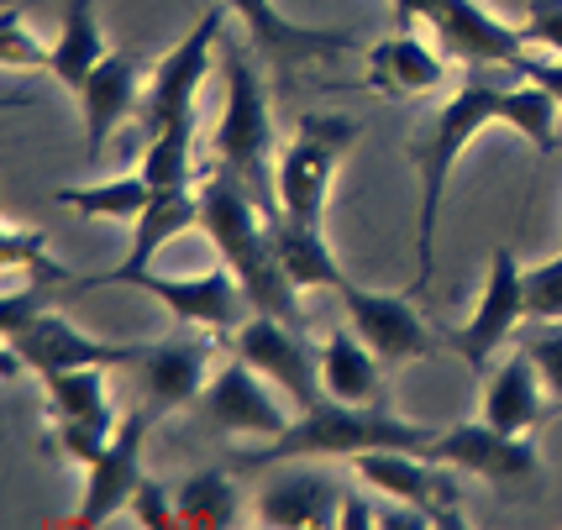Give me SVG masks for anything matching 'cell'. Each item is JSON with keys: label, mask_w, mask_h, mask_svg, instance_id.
<instances>
[{"label": "cell", "mask_w": 562, "mask_h": 530, "mask_svg": "<svg viewBox=\"0 0 562 530\" xmlns=\"http://www.w3.org/2000/svg\"><path fill=\"white\" fill-rule=\"evenodd\" d=\"M211 341L205 337H169L158 347H137L126 358V373L132 384L143 394V410L147 415H169V410H184L190 399L205 394L211 384Z\"/></svg>", "instance_id": "4fadbf2b"}, {"label": "cell", "mask_w": 562, "mask_h": 530, "mask_svg": "<svg viewBox=\"0 0 562 530\" xmlns=\"http://www.w3.org/2000/svg\"><path fill=\"white\" fill-rule=\"evenodd\" d=\"M352 143H358V121L342 116V111L300 116V132H294L290 153L279 163V216L300 221V226H321L337 163L347 158Z\"/></svg>", "instance_id": "5b68a950"}, {"label": "cell", "mask_w": 562, "mask_h": 530, "mask_svg": "<svg viewBox=\"0 0 562 530\" xmlns=\"http://www.w3.org/2000/svg\"><path fill=\"white\" fill-rule=\"evenodd\" d=\"M426 458L447 462V467H458V473H473V478L494 483V488H505V494L526 488V483L541 473L537 447L515 431H494L490 420H468V426L441 431Z\"/></svg>", "instance_id": "7c38bea8"}, {"label": "cell", "mask_w": 562, "mask_h": 530, "mask_svg": "<svg viewBox=\"0 0 562 530\" xmlns=\"http://www.w3.org/2000/svg\"><path fill=\"white\" fill-rule=\"evenodd\" d=\"M105 284H132V290L164 300L184 326H205V331H237L252 311L243 279L221 263L195 279H169V273H147V268H105L95 279H79V290H105Z\"/></svg>", "instance_id": "8992f818"}, {"label": "cell", "mask_w": 562, "mask_h": 530, "mask_svg": "<svg viewBox=\"0 0 562 530\" xmlns=\"http://www.w3.org/2000/svg\"><path fill=\"white\" fill-rule=\"evenodd\" d=\"M200 399H205L211 426H221V431H232V436H263V441H269V436L290 431V420H294V415L273 399V384L247 358L216 368Z\"/></svg>", "instance_id": "2e32d148"}, {"label": "cell", "mask_w": 562, "mask_h": 530, "mask_svg": "<svg viewBox=\"0 0 562 530\" xmlns=\"http://www.w3.org/2000/svg\"><path fill=\"white\" fill-rule=\"evenodd\" d=\"M143 79H147L143 53H105L95 64V74L74 90V95H79V116H85V153H90V158L105 153V137H111L126 116L143 111V95H147Z\"/></svg>", "instance_id": "ac0fdd59"}, {"label": "cell", "mask_w": 562, "mask_h": 530, "mask_svg": "<svg viewBox=\"0 0 562 530\" xmlns=\"http://www.w3.org/2000/svg\"><path fill=\"white\" fill-rule=\"evenodd\" d=\"M526 300H531V320H562V252L552 263L526 268Z\"/></svg>", "instance_id": "836d02e7"}, {"label": "cell", "mask_w": 562, "mask_h": 530, "mask_svg": "<svg viewBox=\"0 0 562 530\" xmlns=\"http://www.w3.org/2000/svg\"><path fill=\"white\" fill-rule=\"evenodd\" d=\"M447 53L426 48L411 26H400L394 37H384L379 48L368 53V90L384 100H411V95H431L441 90V79H447Z\"/></svg>", "instance_id": "ffe728a7"}, {"label": "cell", "mask_w": 562, "mask_h": 530, "mask_svg": "<svg viewBox=\"0 0 562 530\" xmlns=\"http://www.w3.org/2000/svg\"><path fill=\"white\" fill-rule=\"evenodd\" d=\"M0 258H5V268H22V284H43V290H69V284H79L69 268H58L48 258V241H43V232H32V226H5V237H0Z\"/></svg>", "instance_id": "f546056e"}, {"label": "cell", "mask_w": 562, "mask_h": 530, "mask_svg": "<svg viewBox=\"0 0 562 530\" xmlns=\"http://www.w3.org/2000/svg\"><path fill=\"white\" fill-rule=\"evenodd\" d=\"M137 347H122V341H100L85 337L74 320H64L58 311H43L37 320H26L22 331L5 337V358L26 362L37 373H58V368H126Z\"/></svg>", "instance_id": "e0dca14e"}, {"label": "cell", "mask_w": 562, "mask_h": 530, "mask_svg": "<svg viewBox=\"0 0 562 530\" xmlns=\"http://www.w3.org/2000/svg\"><path fill=\"white\" fill-rule=\"evenodd\" d=\"M58 205H69L79 216H111V221H137L153 205V184L143 173H122V179H105V184H64Z\"/></svg>", "instance_id": "83f0119b"}, {"label": "cell", "mask_w": 562, "mask_h": 530, "mask_svg": "<svg viewBox=\"0 0 562 530\" xmlns=\"http://www.w3.org/2000/svg\"><path fill=\"white\" fill-rule=\"evenodd\" d=\"M352 467L379 494H390L400 505L426 509L437 526H463V515H458V483L447 478V462L426 458V452H405V447H379V452H358Z\"/></svg>", "instance_id": "5bb4252c"}, {"label": "cell", "mask_w": 562, "mask_h": 530, "mask_svg": "<svg viewBox=\"0 0 562 530\" xmlns=\"http://www.w3.org/2000/svg\"><path fill=\"white\" fill-rule=\"evenodd\" d=\"M547 415V384H541V368L526 347H515L510 358L499 362L484 384V420L494 431H515L526 436Z\"/></svg>", "instance_id": "44dd1931"}, {"label": "cell", "mask_w": 562, "mask_h": 530, "mask_svg": "<svg viewBox=\"0 0 562 530\" xmlns=\"http://www.w3.org/2000/svg\"><path fill=\"white\" fill-rule=\"evenodd\" d=\"M441 431L416 426V420H394L384 405H342V399H321L316 410H300L290 431L269 436L258 452H237L232 467H273V462H305V458H358V452H379V447H405V452H431Z\"/></svg>", "instance_id": "3957f363"}, {"label": "cell", "mask_w": 562, "mask_h": 530, "mask_svg": "<svg viewBox=\"0 0 562 530\" xmlns=\"http://www.w3.org/2000/svg\"><path fill=\"white\" fill-rule=\"evenodd\" d=\"M200 232L216 241L221 263L243 279L252 311L279 315V320H290V326L305 320V315H300V290H294L290 273H284L279 241H273L269 211L258 205V194L247 190L232 169L211 173V179L200 184Z\"/></svg>", "instance_id": "7a4b0ae2"}, {"label": "cell", "mask_w": 562, "mask_h": 530, "mask_svg": "<svg viewBox=\"0 0 562 530\" xmlns=\"http://www.w3.org/2000/svg\"><path fill=\"white\" fill-rule=\"evenodd\" d=\"M337 294H342L352 331L379 352V362H390V368L426 362V358H437L441 347H447L437 326H426L416 305H411V300H400V294L358 290V284H342Z\"/></svg>", "instance_id": "8fae6325"}, {"label": "cell", "mask_w": 562, "mask_h": 530, "mask_svg": "<svg viewBox=\"0 0 562 530\" xmlns=\"http://www.w3.org/2000/svg\"><path fill=\"white\" fill-rule=\"evenodd\" d=\"M43 388H48V410L58 415V420L116 426L111 388H105V368H58V373H43Z\"/></svg>", "instance_id": "4316f807"}, {"label": "cell", "mask_w": 562, "mask_h": 530, "mask_svg": "<svg viewBox=\"0 0 562 530\" xmlns=\"http://www.w3.org/2000/svg\"><path fill=\"white\" fill-rule=\"evenodd\" d=\"M337 526H347V530H358V526H379V515L358 499V494H342V520Z\"/></svg>", "instance_id": "74e56055"}, {"label": "cell", "mask_w": 562, "mask_h": 530, "mask_svg": "<svg viewBox=\"0 0 562 530\" xmlns=\"http://www.w3.org/2000/svg\"><path fill=\"white\" fill-rule=\"evenodd\" d=\"M531 320V300H526V268L515 263L510 247H494L490 258V279H484V294L468 315L463 326H437L441 341L458 352V358L484 379L490 358L505 347V341L520 337V326Z\"/></svg>", "instance_id": "52a82bcc"}, {"label": "cell", "mask_w": 562, "mask_h": 530, "mask_svg": "<svg viewBox=\"0 0 562 530\" xmlns=\"http://www.w3.org/2000/svg\"><path fill=\"white\" fill-rule=\"evenodd\" d=\"M105 58V37L95 22V0H64V26H58V43H53L48 69L64 90H79L95 64Z\"/></svg>", "instance_id": "d4e9b609"}, {"label": "cell", "mask_w": 562, "mask_h": 530, "mask_svg": "<svg viewBox=\"0 0 562 530\" xmlns=\"http://www.w3.org/2000/svg\"><path fill=\"white\" fill-rule=\"evenodd\" d=\"M190 226H200V194L158 190L153 194V205L132 221V252H126L122 268H147V258H153L164 241H173L179 232H190Z\"/></svg>", "instance_id": "484cf974"}, {"label": "cell", "mask_w": 562, "mask_h": 530, "mask_svg": "<svg viewBox=\"0 0 562 530\" xmlns=\"http://www.w3.org/2000/svg\"><path fill=\"white\" fill-rule=\"evenodd\" d=\"M221 22H226V5H211L195 22V32L179 37L169 48V58H158V69L147 79L143 111H137L147 137H158L169 126H195V95L205 84V74H211V58H216Z\"/></svg>", "instance_id": "ba28073f"}, {"label": "cell", "mask_w": 562, "mask_h": 530, "mask_svg": "<svg viewBox=\"0 0 562 530\" xmlns=\"http://www.w3.org/2000/svg\"><path fill=\"white\" fill-rule=\"evenodd\" d=\"M510 69L520 74V79L541 84V90H547V95H552V100L562 105V53H558V58H537V53L526 48V53H520V58L510 64Z\"/></svg>", "instance_id": "8d00e7d4"}, {"label": "cell", "mask_w": 562, "mask_h": 530, "mask_svg": "<svg viewBox=\"0 0 562 530\" xmlns=\"http://www.w3.org/2000/svg\"><path fill=\"white\" fill-rule=\"evenodd\" d=\"M394 16H400V26H431L452 64H505L510 69L515 58L531 48L520 37V26L499 22L479 0H394Z\"/></svg>", "instance_id": "9c48e42d"}, {"label": "cell", "mask_w": 562, "mask_h": 530, "mask_svg": "<svg viewBox=\"0 0 562 530\" xmlns=\"http://www.w3.org/2000/svg\"><path fill=\"white\" fill-rule=\"evenodd\" d=\"M520 347L537 358L541 384H547V394L562 405V320H537V326H526V331H520Z\"/></svg>", "instance_id": "1f68e13d"}, {"label": "cell", "mask_w": 562, "mask_h": 530, "mask_svg": "<svg viewBox=\"0 0 562 530\" xmlns=\"http://www.w3.org/2000/svg\"><path fill=\"white\" fill-rule=\"evenodd\" d=\"M505 121L515 126L526 143H537V153L558 147V100L547 95L541 84L520 79L515 90L484 84V79H468L458 95L437 100L426 121L416 126V137L405 143V158L420 173V232H416V290H431V273H437V221H441V190L452 179V163L463 158V147Z\"/></svg>", "instance_id": "6da1fadb"}, {"label": "cell", "mask_w": 562, "mask_h": 530, "mask_svg": "<svg viewBox=\"0 0 562 530\" xmlns=\"http://www.w3.org/2000/svg\"><path fill=\"white\" fill-rule=\"evenodd\" d=\"M520 37H526L531 48L562 53V0H531V5H526V26H520Z\"/></svg>", "instance_id": "e575fe53"}, {"label": "cell", "mask_w": 562, "mask_h": 530, "mask_svg": "<svg viewBox=\"0 0 562 530\" xmlns=\"http://www.w3.org/2000/svg\"><path fill=\"white\" fill-rule=\"evenodd\" d=\"M273 241H279V258H284V273L294 279V290H342L347 273L337 268L331 247L321 237V226H300L290 216H269Z\"/></svg>", "instance_id": "cb8c5ba5"}, {"label": "cell", "mask_w": 562, "mask_h": 530, "mask_svg": "<svg viewBox=\"0 0 562 530\" xmlns=\"http://www.w3.org/2000/svg\"><path fill=\"white\" fill-rule=\"evenodd\" d=\"M321 384L342 405H384V373L379 352L358 331H331L321 347Z\"/></svg>", "instance_id": "603a6c76"}, {"label": "cell", "mask_w": 562, "mask_h": 530, "mask_svg": "<svg viewBox=\"0 0 562 530\" xmlns=\"http://www.w3.org/2000/svg\"><path fill=\"white\" fill-rule=\"evenodd\" d=\"M132 515L143 520V526H179V505H173V494L164 488L158 478H143L137 483V494H132Z\"/></svg>", "instance_id": "d590c367"}, {"label": "cell", "mask_w": 562, "mask_h": 530, "mask_svg": "<svg viewBox=\"0 0 562 530\" xmlns=\"http://www.w3.org/2000/svg\"><path fill=\"white\" fill-rule=\"evenodd\" d=\"M237 358H247L279 394H290L294 410H316L326 399L321 384V352L300 341V326L279 320V315H247L237 326Z\"/></svg>", "instance_id": "30bf717a"}, {"label": "cell", "mask_w": 562, "mask_h": 530, "mask_svg": "<svg viewBox=\"0 0 562 530\" xmlns=\"http://www.w3.org/2000/svg\"><path fill=\"white\" fill-rule=\"evenodd\" d=\"M337 509L342 494L337 483L321 478V473H294V478H273L258 494V520L279 530H300V526H337Z\"/></svg>", "instance_id": "7402d4cb"}, {"label": "cell", "mask_w": 562, "mask_h": 530, "mask_svg": "<svg viewBox=\"0 0 562 530\" xmlns=\"http://www.w3.org/2000/svg\"><path fill=\"white\" fill-rule=\"evenodd\" d=\"M190 137L195 126H169L158 137H147V158H143V179L158 190H190Z\"/></svg>", "instance_id": "4dcf8cb0"}, {"label": "cell", "mask_w": 562, "mask_h": 530, "mask_svg": "<svg viewBox=\"0 0 562 530\" xmlns=\"http://www.w3.org/2000/svg\"><path fill=\"white\" fill-rule=\"evenodd\" d=\"M232 16H243L252 48L269 58L279 74H294L305 58H331V53H347L352 37L347 32H321V26H300L290 22L273 0H221Z\"/></svg>", "instance_id": "d6986e66"}, {"label": "cell", "mask_w": 562, "mask_h": 530, "mask_svg": "<svg viewBox=\"0 0 562 530\" xmlns=\"http://www.w3.org/2000/svg\"><path fill=\"white\" fill-rule=\"evenodd\" d=\"M173 505H179V526H200V530H221L237 526V488L226 473H195L173 488Z\"/></svg>", "instance_id": "f1b7e54d"}, {"label": "cell", "mask_w": 562, "mask_h": 530, "mask_svg": "<svg viewBox=\"0 0 562 530\" xmlns=\"http://www.w3.org/2000/svg\"><path fill=\"white\" fill-rule=\"evenodd\" d=\"M153 415L132 410L116 420V431L105 441V452L95 462H85V499L74 509V526H100L116 509L132 505L137 483H143V431Z\"/></svg>", "instance_id": "9a60e30c"}, {"label": "cell", "mask_w": 562, "mask_h": 530, "mask_svg": "<svg viewBox=\"0 0 562 530\" xmlns=\"http://www.w3.org/2000/svg\"><path fill=\"white\" fill-rule=\"evenodd\" d=\"M216 158L221 169H232L247 190L258 194V205L279 216V184H273L269 153H273V121H269V95H263V79L247 64V53L226 58V111L216 126Z\"/></svg>", "instance_id": "277c9868"}, {"label": "cell", "mask_w": 562, "mask_h": 530, "mask_svg": "<svg viewBox=\"0 0 562 530\" xmlns=\"http://www.w3.org/2000/svg\"><path fill=\"white\" fill-rule=\"evenodd\" d=\"M0 58H5V69H43L53 48L37 43V32L22 22V11H5L0 16Z\"/></svg>", "instance_id": "d6a6232c"}]
</instances>
